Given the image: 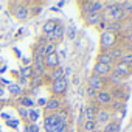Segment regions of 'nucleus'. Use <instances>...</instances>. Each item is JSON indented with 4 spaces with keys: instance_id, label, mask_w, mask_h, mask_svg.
I'll return each instance as SVG.
<instances>
[{
    "instance_id": "f257e3e1",
    "label": "nucleus",
    "mask_w": 132,
    "mask_h": 132,
    "mask_svg": "<svg viewBox=\"0 0 132 132\" xmlns=\"http://www.w3.org/2000/svg\"><path fill=\"white\" fill-rule=\"evenodd\" d=\"M101 14H103V20H106V23H120L126 17L124 11L121 10V6L118 3H107V6H104Z\"/></svg>"
},
{
    "instance_id": "f03ea898",
    "label": "nucleus",
    "mask_w": 132,
    "mask_h": 132,
    "mask_svg": "<svg viewBox=\"0 0 132 132\" xmlns=\"http://www.w3.org/2000/svg\"><path fill=\"white\" fill-rule=\"evenodd\" d=\"M44 127L47 132H67V124L54 117V113H47L44 118Z\"/></svg>"
},
{
    "instance_id": "7ed1b4c3",
    "label": "nucleus",
    "mask_w": 132,
    "mask_h": 132,
    "mask_svg": "<svg viewBox=\"0 0 132 132\" xmlns=\"http://www.w3.org/2000/svg\"><path fill=\"white\" fill-rule=\"evenodd\" d=\"M117 42H118L117 33H112V31H107V30L103 31V34H101V50H103V53L115 48Z\"/></svg>"
},
{
    "instance_id": "20e7f679",
    "label": "nucleus",
    "mask_w": 132,
    "mask_h": 132,
    "mask_svg": "<svg viewBox=\"0 0 132 132\" xmlns=\"http://www.w3.org/2000/svg\"><path fill=\"white\" fill-rule=\"evenodd\" d=\"M81 6H84L82 11L86 14H90V13H101L104 10L106 3L104 2H98V0H90V2H82Z\"/></svg>"
},
{
    "instance_id": "39448f33",
    "label": "nucleus",
    "mask_w": 132,
    "mask_h": 132,
    "mask_svg": "<svg viewBox=\"0 0 132 132\" xmlns=\"http://www.w3.org/2000/svg\"><path fill=\"white\" fill-rule=\"evenodd\" d=\"M117 76H120L121 79H124V78H127V76H130L132 75V67L130 65H126V64H123L121 61H118L117 64H113V70H112Z\"/></svg>"
},
{
    "instance_id": "423d86ee",
    "label": "nucleus",
    "mask_w": 132,
    "mask_h": 132,
    "mask_svg": "<svg viewBox=\"0 0 132 132\" xmlns=\"http://www.w3.org/2000/svg\"><path fill=\"white\" fill-rule=\"evenodd\" d=\"M13 16H14L16 19H19V20H25V19H28V16H30V10H28L27 5H23V3H16L14 8H13Z\"/></svg>"
},
{
    "instance_id": "0eeeda50",
    "label": "nucleus",
    "mask_w": 132,
    "mask_h": 132,
    "mask_svg": "<svg viewBox=\"0 0 132 132\" xmlns=\"http://www.w3.org/2000/svg\"><path fill=\"white\" fill-rule=\"evenodd\" d=\"M110 118H112V113L107 109H98L95 113V123L98 124H107L110 123Z\"/></svg>"
},
{
    "instance_id": "6e6552de",
    "label": "nucleus",
    "mask_w": 132,
    "mask_h": 132,
    "mask_svg": "<svg viewBox=\"0 0 132 132\" xmlns=\"http://www.w3.org/2000/svg\"><path fill=\"white\" fill-rule=\"evenodd\" d=\"M65 90H67V79H59V81H53L51 82V92L54 93V96L64 95Z\"/></svg>"
},
{
    "instance_id": "1a4fd4ad",
    "label": "nucleus",
    "mask_w": 132,
    "mask_h": 132,
    "mask_svg": "<svg viewBox=\"0 0 132 132\" xmlns=\"http://www.w3.org/2000/svg\"><path fill=\"white\" fill-rule=\"evenodd\" d=\"M104 86H106L104 78H100V76H96V75H92V76L89 78V87L93 89L95 92H101V90L104 89Z\"/></svg>"
},
{
    "instance_id": "9d476101",
    "label": "nucleus",
    "mask_w": 132,
    "mask_h": 132,
    "mask_svg": "<svg viewBox=\"0 0 132 132\" xmlns=\"http://www.w3.org/2000/svg\"><path fill=\"white\" fill-rule=\"evenodd\" d=\"M59 109H62V101H61V98L59 96H51L47 103H45V110L47 112H56V110H59Z\"/></svg>"
},
{
    "instance_id": "9b49d317",
    "label": "nucleus",
    "mask_w": 132,
    "mask_h": 132,
    "mask_svg": "<svg viewBox=\"0 0 132 132\" xmlns=\"http://www.w3.org/2000/svg\"><path fill=\"white\" fill-rule=\"evenodd\" d=\"M110 72H112L110 65H106V64H100V62H96V64H95V67H93V75H96V76H100V78L109 76Z\"/></svg>"
},
{
    "instance_id": "f8f14e48",
    "label": "nucleus",
    "mask_w": 132,
    "mask_h": 132,
    "mask_svg": "<svg viewBox=\"0 0 132 132\" xmlns=\"http://www.w3.org/2000/svg\"><path fill=\"white\" fill-rule=\"evenodd\" d=\"M44 65L48 67V69H53V70L56 67H59V56H57V53H51V54L45 56L44 57Z\"/></svg>"
},
{
    "instance_id": "ddd939ff",
    "label": "nucleus",
    "mask_w": 132,
    "mask_h": 132,
    "mask_svg": "<svg viewBox=\"0 0 132 132\" xmlns=\"http://www.w3.org/2000/svg\"><path fill=\"white\" fill-rule=\"evenodd\" d=\"M95 100H96L98 104H101V106H107V104L112 103V95H110L109 92H106V90H101V92H96Z\"/></svg>"
},
{
    "instance_id": "4468645a",
    "label": "nucleus",
    "mask_w": 132,
    "mask_h": 132,
    "mask_svg": "<svg viewBox=\"0 0 132 132\" xmlns=\"http://www.w3.org/2000/svg\"><path fill=\"white\" fill-rule=\"evenodd\" d=\"M84 22L87 25H96L103 22V14L101 13H90V14H84Z\"/></svg>"
},
{
    "instance_id": "2eb2a0df",
    "label": "nucleus",
    "mask_w": 132,
    "mask_h": 132,
    "mask_svg": "<svg viewBox=\"0 0 132 132\" xmlns=\"http://www.w3.org/2000/svg\"><path fill=\"white\" fill-rule=\"evenodd\" d=\"M47 37H48V40H50L51 44H54V42H59V40L64 37V28H62L61 25H57V27H56V30H54L51 34H48Z\"/></svg>"
},
{
    "instance_id": "dca6fc26",
    "label": "nucleus",
    "mask_w": 132,
    "mask_h": 132,
    "mask_svg": "<svg viewBox=\"0 0 132 132\" xmlns=\"http://www.w3.org/2000/svg\"><path fill=\"white\" fill-rule=\"evenodd\" d=\"M110 95H112V96H115V98H118L120 101H126V100H127V96H129V92H127V89H124V87L121 86V87L113 89V92H112Z\"/></svg>"
},
{
    "instance_id": "f3484780",
    "label": "nucleus",
    "mask_w": 132,
    "mask_h": 132,
    "mask_svg": "<svg viewBox=\"0 0 132 132\" xmlns=\"http://www.w3.org/2000/svg\"><path fill=\"white\" fill-rule=\"evenodd\" d=\"M57 25H59V23H57L56 20H53V19H51V20H48V22H45V23H44L42 31L45 33V36H48V34H51V33L56 30V27H57Z\"/></svg>"
},
{
    "instance_id": "a211bd4d",
    "label": "nucleus",
    "mask_w": 132,
    "mask_h": 132,
    "mask_svg": "<svg viewBox=\"0 0 132 132\" xmlns=\"http://www.w3.org/2000/svg\"><path fill=\"white\" fill-rule=\"evenodd\" d=\"M95 113H96V107L93 104L87 106L86 107V112H84V120L86 121H95Z\"/></svg>"
},
{
    "instance_id": "6ab92c4d",
    "label": "nucleus",
    "mask_w": 132,
    "mask_h": 132,
    "mask_svg": "<svg viewBox=\"0 0 132 132\" xmlns=\"http://www.w3.org/2000/svg\"><path fill=\"white\" fill-rule=\"evenodd\" d=\"M6 89H8L10 95H14V96H17V95L22 93V87H20L17 82H10V84L6 86Z\"/></svg>"
},
{
    "instance_id": "aec40b11",
    "label": "nucleus",
    "mask_w": 132,
    "mask_h": 132,
    "mask_svg": "<svg viewBox=\"0 0 132 132\" xmlns=\"http://www.w3.org/2000/svg\"><path fill=\"white\" fill-rule=\"evenodd\" d=\"M98 62H100V64L110 65V64H113V59H112V57H110V54L106 51V53H100V54H98Z\"/></svg>"
},
{
    "instance_id": "412c9836",
    "label": "nucleus",
    "mask_w": 132,
    "mask_h": 132,
    "mask_svg": "<svg viewBox=\"0 0 132 132\" xmlns=\"http://www.w3.org/2000/svg\"><path fill=\"white\" fill-rule=\"evenodd\" d=\"M64 78H65V72L61 67H56L51 72V81H59V79H64Z\"/></svg>"
},
{
    "instance_id": "4be33fe9",
    "label": "nucleus",
    "mask_w": 132,
    "mask_h": 132,
    "mask_svg": "<svg viewBox=\"0 0 132 132\" xmlns=\"http://www.w3.org/2000/svg\"><path fill=\"white\" fill-rule=\"evenodd\" d=\"M54 117H56L57 120H61L62 123H65V124L69 123V113L65 112L64 109H59V110H56V112H54Z\"/></svg>"
},
{
    "instance_id": "5701e85b",
    "label": "nucleus",
    "mask_w": 132,
    "mask_h": 132,
    "mask_svg": "<svg viewBox=\"0 0 132 132\" xmlns=\"http://www.w3.org/2000/svg\"><path fill=\"white\" fill-rule=\"evenodd\" d=\"M51 53H56V45L51 44V42H48V44L44 45V57L48 56V54H51Z\"/></svg>"
},
{
    "instance_id": "b1692460",
    "label": "nucleus",
    "mask_w": 132,
    "mask_h": 132,
    "mask_svg": "<svg viewBox=\"0 0 132 132\" xmlns=\"http://www.w3.org/2000/svg\"><path fill=\"white\" fill-rule=\"evenodd\" d=\"M104 132H118V121H110L106 124Z\"/></svg>"
},
{
    "instance_id": "393cba45",
    "label": "nucleus",
    "mask_w": 132,
    "mask_h": 132,
    "mask_svg": "<svg viewBox=\"0 0 132 132\" xmlns=\"http://www.w3.org/2000/svg\"><path fill=\"white\" fill-rule=\"evenodd\" d=\"M19 104L22 106V107H33V104H34V101L31 100V98H27V96H23V98H20L19 100Z\"/></svg>"
},
{
    "instance_id": "a878e982",
    "label": "nucleus",
    "mask_w": 132,
    "mask_h": 132,
    "mask_svg": "<svg viewBox=\"0 0 132 132\" xmlns=\"http://www.w3.org/2000/svg\"><path fill=\"white\" fill-rule=\"evenodd\" d=\"M37 117H39V112L36 109H30L28 110V121H31V124H34L37 121Z\"/></svg>"
},
{
    "instance_id": "bb28decb",
    "label": "nucleus",
    "mask_w": 132,
    "mask_h": 132,
    "mask_svg": "<svg viewBox=\"0 0 132 132\" xmlns=\"http://www.w3.org/2000/svg\"><path fill=\"white\" fill-rule=\"evenodd\" d=\"M96 123L95 121H84V130L86 132H95Z\"/></svg>"
},
{
    "instance_id": "cd10ccee",
    "label": "nucleus",
    "mask_w": 132,
    "mask_h": 132,
    "mask_svg": "<svg viewBox=\"0 0 132 132\" xmlns=\"http://www.w3.org/2000/svg\"><path fill=\"white\" fill-rule=\"evenodd\" d=\"M123 64H126V65H130L132 67V53H124L123 54V57L120 59Z\"/></svg>"
},
{
    "instance_id": "c85d7f7f",
    "label": "nucleus",
    "mask_w": 132,
    "mask_h": 132,
    "mask_svg": "<svg viewBox=\"0 0 132 132\" xmlns=\"http://www.w3.org/2000/svg\"><path fill=\"white\" fill-rule=\"evenodd\" d=\"M19 113H20V117L23 118V120H28V109L27 107H19Z\"/></svg>"
},
{
    "instance_id": "c756f323",
    "label": "nucleus",
    "mask_w": 132,
    "mask_h": 132,
    "mask_svg": "<svg viewBox=\"0 0 132 132\" xmlns=\"http://www.w3.org/2000/svg\"><path fill=\"white\" fill-rule=\"evenodd\" d=\"M6 124L11 126V127H19L20 121H19V120H6Z\"/></svg>"
},
{
    "instance_id": "7c9ffc66",
    "label": "nucleus",
    "mask_w": 132,
    "mask_h": 132,
    "mask_svg": "<svg viewBox=\"0 0 132 132\" xmlns=\"http://www.w3.org/2000/svg\"><path fill=\"white\" fill-rule=\"evenodd\" d=\"M86 93H87V96H89V98H95V96H96V92H95L93 89H90V87H87Z\"/></svg>"
},
{
    "instance_id": "2f4dec72",
    "label": "nucleus",
    "mask_w": 132,
    "mask_h": 132,
    "mask_svg": "<svg viewBox=\"0 0 132 132\" xmlns=\"http://www.w3.org/2000/svg\"><path fill=\"white\" fill-rule=\"evenodd\" d=\"M39 130V127L36 126V124H30L28 127H27V132H37Z\"/></svg>"
},
{
    "instance_id": "473e14b6",
    "label": "nucleus",
    "mask_w": 132,
    "mask_h": 132,
    "mask_svg": "<svg viewBox=\"0 0 132 132\" xmlns=\"http://www.w3.org/2000/svg\"><path fill=\"white\" fill-rule=\"evenodd\" d=\"M31 70H33V69H30V67L23 69V70H22V76H28V75H31V73H33Z\"/></svg>"
},
{
    "instance_id": "72a5a7b5",
    "label": "nucleus",
    "mask_w": 132,
    "mask_h": 132,
    "mask_svg": "<svg viewBox=\"0 0 132 132\" xmlns=\"http://www.w3.org/2000/svg\"><path fill=\"white\" fill-rule=\"evenodd\" d=\"M129 42H130V45H132V33H129Z\"/></svg>"
}]
</instances>
